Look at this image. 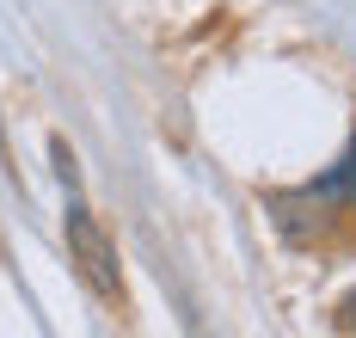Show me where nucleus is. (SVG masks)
Masks as SVG:
<instances>
[{
    "instance_id": "obj_2",
    "label": "nucleus",
    "mask_w": 356,
    "mask_h": 338,
    "mask_svg": "<svg viewBox=\"0 0 356 338\" xmlns=\"http://www.w3.org/2000/svg\"><path fill=\"white\" fill-rule=\"evenodd\" d=\"M307 191H314V197H344V203H356V142H350V154L325 172L320 185H307Z\"/></svg>"
},
{
    "instance_id": "obj_5",
    "label": "nucleus",
    "mask_w": 356,
    "mask_h": 338,
    "mask_svg": "<svg viewBox=\"0 0 356 338\" xmlns=\"http://www.w3.org/2000/svg\"><path fill=\"white\" fill-rule=\"evenodd\" d=\"M0 160H6V129H0Z\"/></svg>"
},
{
    "instance_id": "obj_4",
    "label": "nucleus",
    "mask_w": 356,
    "mask_h": 338,
    "mask_svg": "<svg viewBox=\"0 0 356 338\" xmlns=\"http://www.w3.org/2000/svg\"><path fill=\"white\" fill-rule=\"evenodd\" d=\"M344 326H356V296H350V301H344Z\"/></svg>"
},
{
    "instance_id": "obj_3",
    "label": "nucleus",
    "mask_w": 356,
    "mask_h": 338,
    "mask_svg": "<svg viewBox=\"0 0 356 338\" xmlns=\"http://www.w3.org/2000/svg\"><path fill=\"white\" fill-rule=\"evenodd\" d=\"M49 154H56V172H62V185L80 191V172H74V148L62 142V136H49Z\"/></svg>"
},
{
    "instance_id": "obj_1",
    "label": "nucleus",
    "mask_w": 356,
    "mask_h": 338,
    "mask_svg": "<svg viewBox=\"0 0 356 338\" xmlns=\"http://www.w3.org/2000/svg\"><path fill=\"white\" fill-rule=\"evenodd\" d=\"M68 252L80 264V277L92 283V296L105 301H123V271H117V246H111V234L92 222V209L80 203V191H68Z\"/></svg>"
}]
</instances>
